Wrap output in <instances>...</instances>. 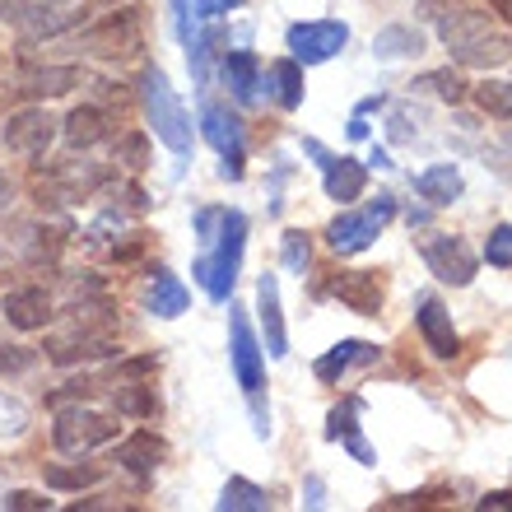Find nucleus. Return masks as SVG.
Masks as SVG:
<instances>
[{"instance_id":"obj_1","label":"nucleus","mask_w":512,"mask_h":512,"mask_svg":"<svg viewBox=\"0 0 512 512\" xmlns=\"http://www.w3.org/2000/svg\"><path fill=\"white\" fill-rule=\"evenodd\" d=\"M196 233H201V256H196L191 275L201 280V289L215 303H224L233 294V284H238V266H243L247 215L243 210H201Z\"/></svg>"},{"instance_id":"obj_2","label":"nucleus","mask_w":512,"mask_h":512,"mask_svg":"<svg viewBox=\"0 0 512 512\" xmlns=\"http://www.w3.org/2000/svg\"><path fill=\"white\" fill-rule=\"evenodd\" d=\"M75 317L66 322V331H56L47 340V359L61 368L70 364H89V359H108L117 354V317H112L108 303H98V308H70Z\"/></svg>"},{"instance_id":"obj_3","label":"nucleus","mask_w":512,"mask_h":512,"mask_svg":"<svg viewBox=\"0 0 512 512\" xmlns=\"http://www.w3.org/2000/svg\"><path fill=\"white\" fill-rule=\"evenodd\" d=\"M140 98H145V117H149V126H154V135H159L173 154H187L191 149V122H187V112H182L173 84H168V75H163L159 66L140 70Z\"/></svg>"},{"instance_id":"obj_4","label":"nucleus","mask_w":512,"mask_h":512,"mask_svg":"<svg viewBox=\"0 0 512 512\" xmlns=\"http://www.w3.org/2000/svg\"><path fill=\"white\" fill-rule=\"evenodd\" d=\"M112 438H117V419L108 410H89L84 401L61 410L52 429L56 452H66V457H84V452H94V447L112 443Z\"/></svg>"},{"instance_id":"obj_5","label":"nucleus","mask_w":512,"mask_h":512,"mask_svg":"<svg viewBox=\"0 0 512 512\" xmlns=\"http://www.w3.org/2000/svg\"><path fill=\"white\" fill-rule=\"evenodd\" d=\"M391 215H396V201H391V196H378L368 210H345V215H336L326 224V243L340 256H359L364 247H373V238L382 233V224H387Z\"/></svg>"},{"instance_id":"obj_6","label":"nucleus","mask_w":512,"mask_h":512,"mask_svg":"<svg viewBox=\"0 0 512 512\" xmlns=\"http://www.w3.org/2000/svg\"><path fill=\"white\" fill-rule=\"evenodd\" d=\"M108 182V173L89 159H61L47 168V177H38V205H61V201H84Z\"/></svg>"},{"instance_id":"obj_7","label":"nucleus","mask_w":512,"mask_h":512,"mask_svg":"<svg viewBox=\"0 0 512 512\" xmlns=\"http://www.w3.org/2000/svg\"><path fill=\"white\" fill-rule=\"evenodd\" d=\"M419 256H424V266L443 284H452V289H466V284L475 280V252L461 243V238H452V233L419 238Z\"/></svg>"},{"instance_id":"obj_8","label":"nucleus","mask_w":512,"mask_h":512,"mask_svg":"<svg viewBox=\"0 0 512 512\" xmlns=\"http://www.w3.org/2000/svg\"><path fill=\"white\" fill-rule=\"evenodd\" d=\"M201 131H205V140L215 145L219 159H224V168H219V173L229 177V182H243V159H247V149H243V122H238L229 108L205 103V108H201Z\"/></svg>"},{"instance_id":"obj_9","label":"nucleus","mask_w":512,"mask_h":512,"mask_svg":"<svg viewBox=\"0 0 512 512\" xmlns=\"http://www.w3.org/2000/svg\"><path fill=\"white\" fill-rule=\"evenodd\" d=\"M84 52H94V56H108V61H122V56H135L140 52V10H117L108 14L98 28H89L80 42Z\"/></svg>"},{"instance_id":"obj_10","label":"nucleus","mask_w":512,"mask_h":512,"mask_svg":"<svg viewBox=\"0 0 512 512\" xmlns=\"http://www.w3.org/2000/svg\"><path fill=\"white\" fill-rule=\"evenodd\" d=\"M350 42V28L336 24V19H322V24H294L289 28V52H294L298 66H322Z\"/></svg>"},{"instance_id":"obj_11","label":"nucleus","mask_w":512,"mask_h":512,"mask_svg":"<svg viewBox=\"0 0 512 512\" xmlns=\"http://www.w3.org/2000/svg\"><path fill=\"white\" fill-rule=\"evenodd\" d=\"M331 294H336L350 312H359V317H378L387 289H382L378 270H340L336 280H331Z\"/></svg>"},{"instance_id":"obj_12","label":"nucleus","mask_w":512,"mask_h":512,"mask_svg":"<svg viewBox=\"0 0 512 512\" xmlns=\"http://www.w3.org/2000/svg\"><path fill=\"white\" fill-rule=\"evenodd\" d=\"M56 140V122L47 117L42 108H28V112H14L5 122V149L14 154H28V159H42V149Z\"/></svg>"},{"instance_id":"obj_13","label":"nucleus","mask_w":512,"mask_h":512,"mask_svg":"<svg viewBox=\"0 0 512 512\" xmlns=\"http://www.w3.org/2000/svg\"><path fill=\"white\" fill-rule=\"evenodd\" d=\"M229 331H233V373L243 382V391H261V378H266V368H261V345L252 336V322L243 317V308H233L229 317Z\"/></svg>"},{"instance_id":"obj_14","label":"nucleus","mask_w":512,"mask_h":512,"mask_svg":"<svg viewBox=\"0 0 512 512\" xmlns=\"http://www.w3.org/2000/svg\"><path fill=\"white\" fill-rule=\"evenodd\" d=\"M52 317H56V303L42 284H28V289L5 294V322H10L14 331H42Z\"/></svg>"},{"instance_id":"obj_15","label":"nucleus","mask_w":512,"mask_h":512,"mask_svg":"<svg viewBox=\"0 0 512 512\" xmlns=\"http://www.w3.org/2000/svg\"><path fill=\"white\" fill-rule=\"evenodd\" d=\"M419 336H424V345L433 350V359H457L461 354V336L452 331V317H447V308L438 303V298H419Z\"/></svg>"},{"instance_id":"obj_16","label":"nucleus","mask_w":512,"mask_h":512,"mask_svg":"<svg viewBox=\"0 0 512 512\" xmlns=\"http://www.w3.org/2000/svg\"><path fill=\"white\" fill-rule=\"evenodd\" d=\"M359 415H364V401H359V396H350L345 405H336L331 419H326V438H331V443H345L354 461L373 466V447H368L364 433H359Z\"/></svg>"},{"instance_id":"obj_17","label":"nucleus","mask_w":512,"mask_h":512,"mask_svg":"<svg viewBox=\"0 0 512 512\" xmlns=\"http://www.w3.org/2000/svg\"><path fill=\"white\" fill-rule=\"evenodd\" d=\"M256 308H261V326H266V354L284 359L289 354V336H284V312H280V284L275 275L256 280Z\"/></svg>"},{"instance_id":"obj_18","label":"nucleus","mask_w":512,"mask_h":512,"mask_svg":"<svg viewBox=\"0 0 512 512\" xmlns=\"http://www.w3.org/2000/svg\"><path fill=\"white\" fill-rule=\"evenodd\" d=\"M354 364H378V345H368V340H340V345H331V350L312 364V373L322 382H336V378H345Z\"/></svg>"},{"instance_id":"obj_19","label":"nucleus","mask_w":512,"mask_h":512,"mask_svg":"<svg viewBox=\"0 0 512 512\" xmlns=\"http://www.w3.org/2000/svg\"><path fill=\"white\" fill-rule=\"evenodd\" d=\"M75 19H80V10H75V5H66V0H42V5L33 0L19 28H24L28 38H56V33H66Z\"/></svg>"},{"instance_id":"obj_20","label":"nucleus","mask_w":512,"mask_h":512,"mask_svg":"<svg viewBox=\"0 0 512 512\" xmlns=\"http://www.w3.org/2000/svg\"><path fill=\"white\" fill-rule=\"evenodd\" d=\"M84 70L80 66H42V70H28L24 84H19V94L24 98H61L70 89H80Z\"/></svg>"},{"instance_id":"obj_21","label":"nucleus","mask_w":512,"mask_h":512,"mask_svg":"<svg viewBox=\"0 0 512 512\" xmlns=\"http://www.w3.org/2000/svg\"><path fill=\"white\" fill-rule=\"evenodd\" d=\"M112 131V117L98 103H80V108L66 117V145L70 149H89L98 145V140H108Z\"/></svg>"},{"instance_id":"obj_22","label":"nucleus","mask_w":512,"mask_h":512,"mask_svg":"<svg viewBox=\"0 0 512 512\" xmlns=\"http://www.w3.org/2000/svg\"><path fill=\"white\" fill-rule=\"evenodd\" d=\"M266 89H270V98H275L284 112L303 108V94H308V84H303V66H298L294 56L275 61V66L266 70Z\"/></svg>"},{"instance_id":"obj_23","label":"nucleus","mask_w":512,"mask_h":512,"mask_svg":"<svg viewBox=\"0 0 512 512\" xmlns=\"http://www.w3.org/2000/svg\"><path fill=\"white\" fill-rule=\"evenodd\" d=\"M168 457V443H163L159 433H149V429H140V433H131L122 447H117V461H122L131 475H149L159 461Z\"/></svg>"},{"instance_id":"obj_24","label":"nucleus","mask_w":512,"mask_h":512,"mask_svg":"<svg viewBox=\"0 0 512 512\" xmlns=\"http://www.w3.org/2000/svg\"><path fill=\"white\" fill-rule=\"evenodd\" d=\"M461 61V66H475V70H494V66H508L512 61V38H503V33H480V38H471L466 47H457L452 52Z\"/></svg>"},{"instance_id":"obj_25","label":"nucleus","mask_w":512,"mask_h":512,"mask_svg":"<svg viewBox=\"0 0 512 512\" xmlns=\"http://www.w3.org/2000/svg\"><path fill=\"white\" fill-rule=\"evenodd\" d=\"M322 173H326V196L331 201H359L368 187V168L359 159H331Z\"/></svg>"},{"instance_id":"obj_26","label":"nucleus","mask_w":512,"mask_h":512,"mask_svg":"<svg viewBox=\"0 0 512 512\" xmlns=\"http://www.w3.org/2000/svg\"><path fill=\"white\" fill-rule=\"evenodd\" d=\"M224 84L233 89V98L238 103H256V89H261V61H256V52H229L224 56Z\"/></svg>"},{"instance_id":"obj_27","label":"nucleus","mask_w":512,"mask_h":512,"mask_svg":"<svg viewBox=\"0 0 512 512\" xmlns=\"http://www.w3.org/2000/svg\"><path fill=\"white\" fill-rule=\"evenodd\" d=\"M415 191L424 196L429 205H452L461 196V173L452 163H438V168H424L415 177Z\"/></svg>"},{"instance_id":"obj_28","label":"nucleus","mask_w":512,"mask_h":512,"mask_svg":"<svg viewBox=\"0 0 512 512\" xmlns=\"http://www.w3.org/2000/svg\"><path fill=\"white\" fill-rule=\"evenodd\" d=\"M485 28H489L485 14L461 10V5H457V10H447V14H438V33H443V42L452 47V52H457V47H466L471 38H480Z\"/></svg>"},{"instance_id":"obj_29","label":"nucleus","mask_w":512,"mask_h":512,"mask_svg":"<svg viewBox=\"0 0 512 512\" xmlns=\"http://www.w3.org/2000/svg\"><path fill=\"white\" fill-rule=\"evenodd\" d=\"M373 52L382 56V61H396V56H419L424 52V33L410 24H391L382 28L378 38H373Z\"/></svg>"},{"instance_id":"obj_30","label":"nucleus","mask_w":512,"mask_h":512,"mask_svg":"<svg viewBox=\"0 0 512 512\" xmlns=\"http://www.w3.org/2000/svg\"><path fill=\"white\" fill-rule=\"evenodd\" d=\"M112 401H117V410L131 415V419L154 415V387H145L140 378H117L112 382Z\"/></svg>"},{"instance_id":"obj_31","label":"nucleus","mask_w":512,"mask_h":512,"mask_svg":"<svg viewBox=\"0 0 512 512\" xmlns=\"http://www.w3.org/2000/svg\"><path fill=\"white\" fill-rule=\"evenodd\" d=\"M149 308L159 312V317H182V312H187V289H182V280H177V275H168V270H154Z\"/></svg>"},{"instance_id":"obj_32","label":"nucleus","mask_w":512,"mask_h":512,"mask_svg":"<svg viewBox=\"0 0 512 512\" xmlns=\"http://www.w3.org/2000/svg\"><path fill=\"white\" fill-rule=\"evenodd\" d=\"M219 508L224 512H266L270 499H266V489L252 485V480H229L224 494H219Z\"/></svg>"},{"instance_id":"obj_33","label":"nucleus","mask_w":512,"mask_h":512,"mask_svg":"<svg viewBox=\"0 0 512 512\" xmlns=\"http://www.w3.org/2000/svg\"><path fill=\"white\" fill-rule=\"evenodd\" d=\"M42 480L52 489H61V494H80V489H94L103 480V471L98 466H47Z\"/></svg>"},{"instance_id":"obj_34","label":"nucleus","mask_w":512,"mask_h":512,"mask_svg":"<svg viewBox=\"0 0 512 512\" xmlns=\"http://www.w3.org/2000/svg\"><path fill=\"white\" fill-rule=\"evenodd\" d=\"M475 103H480V112H489V117H512V84H503V80L475 84Z\"/></svg>"},{"instance_id":"obj_35","label":"nucleus","mask_w":512,"mask_h":512,"mask_svg":"<svg viewBox=\"0 0 512 512\" xmlns=\"http://www.w3.org/2000/svg\"><path fill=\"white\" fill-rule=\"evenodd\" d=\"M117 163L131 168V173H145L149 168V135L145 131H126L122 140H117Z\"/></svg>"},{"instance_id":"obj_36","label":"nucleus","mask_w":512,"mask_h":512,"mask_svg":"<svg viewBox=\"0 0 512 512\" xmlns=\"http://www.w3.org/2000/svg\"><path fill=\"white\" fill-rule=\"evenodd\" d=\"M415 89H429V94H438L443 103H461V98H466V80H461L457 70H433V75L415 80Z\"/></svg>"},{"instance_id":"obj_37","label":"nucleus","mask_w":512,"mask_h":512,"mask_svg":"<svg viewBox=\"0 0 512 512\" xmlns=\"http://www.w3.org/2000/svg\"><path fill=\"white\" fill-rule=\"evenodd\" d=\"M485 261H489V266H499V270H508V266H512V224H499V229L489 233Z\"/></svg>"},{"instance_id":"obj_38","label":"nucleus","mask_w":512,"mask_h":512,"mask_svg":"<svg viewBox=\"0 0 512 512\" xmlns=\"http://www.w3.org/2000/svg\"><path fill=\"white\" fill-rule=\"evenodd\" d=\"M38 354L24 350V345H0V378H14V373H28Z\"/></svg>"},{"instance_id":"obj_39","label":"nucleus","mask_w":512,"mask_h":512,"mask_svg":"<svg viewBox=\"0 0 512 512\" xmlns=\"http://www.w3.org/2000/svg\"><path fill=\"white\" fill-rule=\"evenodd\" d=\"M284 266L294 270V275H303V266H308V233H298V229L284 233Z\"/></svg>"},{"instance_id":"obj_40","label":"nucleus","mask_w":512,"mask_h":512,"mask_svg":"<svg viewBox=\"0 0 512 512\" xmlns=\"http://www.w3.org/2000/svg\"><path fill=\"white\" fill-rule=\"evenodd\" d=\"M5 508L10 512H38V508H47V499L33 494V489H14V494H5Z\"/></svg>"},{"instance_id":"obj_41","label":"nucleus","mask_w":512,"mask_h":512,"mask_svg":"<svg viewBox=\"0 0 512 512\" xmlns=\"http://www.w3.org/2000/svg\"><path fill=\"white\" fill-rule=\"evenodd\" d=\"M243 0H191V10L201 14V19H219V14H229V10H238Z\"/></svg>"},{"instance_id":"obj_42","label":"nucleus","mask_w":512,"mask_h":512,"mask_svg":"<svg viewBox=\"0 0 512 512\" xmlns=\"http://www.w3.org/2000/svg\"><path fill=\"white\" fill-rule=\"evenodd\" d=\"M89 387H94V382H89V378H75V382H66V387H61V391H52V405L84 401V396H89Z\"/></svg>"},{"instance_id":"obj_43","label":"nucleus","mask_w":512,"mask_h":512,"mask_svg":"<svg viewBox=\"0 0 512 512\" xmlns=\"http://www.w3.org/2000/svg\"><path fill=\"white\" fill-rule=\"evenodd\" d=\"M33 0H0V24H24V14Z\"/></svg>"},{"instance_id":"obj_44","label":"nucleus","mask_w":512,"mask_h":512,"mask_svg":"<svg viewBox=\"0 0 512 512\" xmlns=\"http://www.w3.org/2000/svg\"><path fill=\"white\" fill-rule=\"evenodd\" d=\"M173 14H177V38H182V47H187L191 42V14H187V0H173Z\"/></svg>"},{"instance_id":"obj_45","label":"nucleus","mask_w":512,"mask_h":512,"mask_svg":"<svg viewBox=\"0 0 512 512\" xmlns=\"http://www.w3.org/2000/svg\"><path fill=\"white\" fill-rule=\"evenodd\" d=\"M480 508H494V512H512V494L508 489H499V494H489V499H480Z\"/></svg>"},{"instance_id":"obj_46","label":"nucleus","mask_w":512,"mask_h":512,"mask_svg":"<svg viewBox=\"0 0 512 512\" xmlns=\"http://www.w3.org/2000/svg\"><path fill=\"white\" fill-rule=\"evenodd\" d=\"M10 196H14V182L5 173H0V210H5V205H10Z\"/></svg>"},{"instance_id":"obj_47","label":"nucleus","mask_w":512,"mask_h":512,"mask_svg":"<svg viewBox=\"0 0 512 512\" xmlns=\"http://www.w3.org/2000/svg\"><path fill=\"white\" fill-rule=\"evenodd\" d=\"M364 135H368V122H364V117H354V122H350V140H364Z\"/></svg>"},{"instance_id":"obj_48","label":"nucleus","mask_w":512,"mask_h":512,"mask_svg":"<svg viewBox=\"0 0 512 512\" xmlns=\"http://www.w3.org/2000/svg\"><path fill=\"white\" fill-rule=\"evenodd\" d=\"M489 5H494V10H499L503 19H508V24H512V0H489Z\"/></svg>"}]
</instances>
